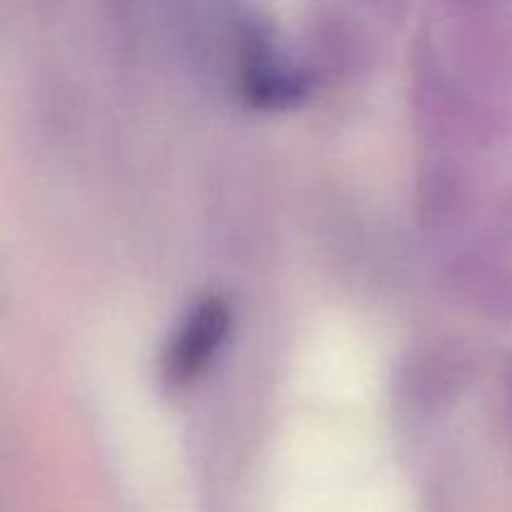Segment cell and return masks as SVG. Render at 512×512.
Returning <instances> with one entry per match:
<instances>
[{
    "label": "cell",
    "instance_id": "obj_1",
    "mask_svg": "<svg viewBox=\"0 0 512 512\" xmlns=\"http://www.w3.org/2000/svg\"><path fill=\"white\" fill-rule=\"evenodd\" d=\"M230 333V308L223 298H203L188 310L170 338L163 358V375L170 385L193 383L223 348Z\"/></svg>",
    "mask_w": 512,
    "mask_h": 512
},
{
    "label": "cell",
    "instance_id": "obj_2",
    "mask_svg": "<svg viewBox=\"0 0 512 512\" xmlns=\"http://www.w3.org/2000/svg\"><path fill=\"white\" fill-rule=\"evenodd\" d=\"M245 95L258 108H290L308 95V75L288 68L258 28L245 30Z\"/></svg>",
    "mask_w": 512,
    "mask_h": 512
}]
</instances>
